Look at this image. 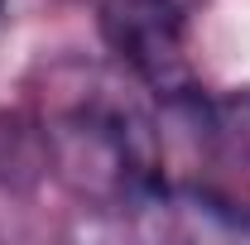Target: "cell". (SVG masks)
I'll return each mask as SVG.
<instances>
[{
  "instance_id": "obj_1",
  "label": "cell",
  "mask_w": 250,
  "mask_h": 245,
  "mask_svg": "<svg viewBox=\"0 0 250 245\" xmlns=\"http://www.w3.org/2000/svg\"><path fill=\"white\" fill-rule=\"evenodd\" d=\"M43 125L48 173L101 207H145L159 187V135L140 96L92 77Z\"/></svg>"
},
{
  "instance_id": "obj_2",
  "label": "cell",
  "mask_w": 250,
  "mask_h": 245,
  "mask_svg": "<svg viewBox=\"0 0 250 245\" xmlns=\"http://www.w3.org/2000/svg\"><path fill=\"white\" fill-rule=\"evenodd\" d=\"M101 34L130 82L149 87L164 101H188L197 92L188 62L183 0H101Z\"/></svg>"
},
{
  "instance_id": "obj_3",
  "label": "cell",
  "mask_w": 250,
  "mask_h": 245,
  "mask_svg": "<svg viewBox=\"0 0 250 245\" xmlns=\"http://www.w3.org/2000/svg\"><path fill=\"white\" fill-rule=\"evenodd\" d=\"M39 173H48V144L43 125L24 116H0V183L24 187Z\"/></svg>"
},
{
  "instance_id": "obj_4",
  "label": "cell",
  "mask_w": 250,
  "mask_h": 245,
  "mask_svg": "<svg viewBox=\"0 0 250 245\" xmlns=\"http://www.w3.org/2000/svg\"><path fill=\"white\" fill-rule=\"evenodd\" d=\"M221 125L231 130V140L250 149V92H236L231 101H221Z\"/></svg>"
},
{
  "instance_id": "obj_5",
  "label": "cell",
  "mask_w": 250,
  "mask_h": 245,
  "mask_svg": "<svg viewBox=\"0 0 250 245\" xmlns=\"http://www.w3.org/2000/svg\"><path fill=\"white\" fill-rule=\"evenodd\" d=\"M0 5H5V0H0Z\"/></svg>"
}]
</instances>
